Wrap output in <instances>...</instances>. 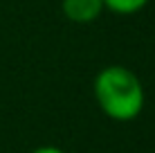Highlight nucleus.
<instances>
[{
    "label": "nucleus",
    "instance_id": "f03ea898",
    "mask_svg": "<svg viewBox=\"0 0 155 153\" xmlns=\"http://www.w3.org/2000/svg\"><path fill=\"white\" fill-rule=\"evenodd\" d=\"M61 12L70 23L90 25L106 12L104 0H61Z\"/></svg>",
    "mask_w": 155,
    "mask_h": 153
},
{
    "label": "nucleus",
    "instance_id": "f257e3e1",
    "mask_svg": "<svg viewBox=\"0 0 155 153\" xmlns=\"http://www.w3.org/2000/svg\"><path fill=\"white\" fill-rule=\"evenodd\" d=\"M92 95L99 110L113 122H133L146 106L142 79L126 65L113 63L94 75Z\"/></svg>",
    "mask_w": 155,
    "mask_h": 153
},
{
    "label": "nucleus",
    "instance_id": "20e7f679",
    "mask_svg": "<svg viewBox=\"0 0 155 153\" xmlns=\"http://www.w3.org/2000/svg\"><path fill=\"white\" fill-rule=\"evenodd\" d=\"M29 153H65V151L54 146V144H43V146H36V149L29 151Z\"/></svg>",
    "mask_w": 155,
    "mask_h": 153
},
{
    "label": "nucleus",
    "instance_id": "7ed1b4c3",
    "mask_svg": "<svg viewBox=\"0 0 155 153\" xmlns=\"http://www.w3.org/2000/svg\"><path fill=\"white\" fill-rule=\"evenodd\" d=\"M151 0H104L106 12L117 14V16H133L137 12H142Z\"/></svg>",
    "mask_w": 155,
    "mask_h": 153
}]
</instances>
